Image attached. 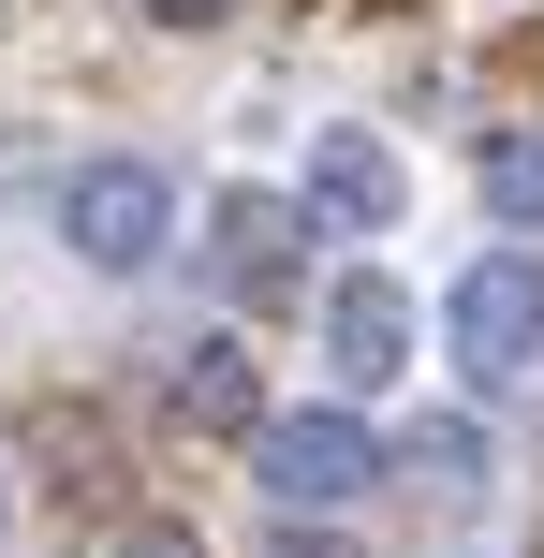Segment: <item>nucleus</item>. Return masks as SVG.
Returning <instances> with one entry per match:
<instances>
[{
    "instance_id": "1",
    "label": "nucleus",
    "mask_w": 544,
    "mask_h": 558,
    "mask_svg": "<svg viewBox=\"0 0 544 558\" xmlns=\"http://www.w3.org/2000/svg\"><path fill=\"white\" fill-rule=\"evenodd\" d=\"M398 471V456L353 426V397H324V412H265L251 426V485L280 514H339V500H368V485Z\"/></svg>"
},
{
    "instance_id": "2",
    "label": "nucleus",
    "mask_w": 544,
    "mask_h": 558,
    "mask_svg": "<svg viewBox=\"0 0 544 558\" xmlns=\"http://www.w3.org/2000/svg\"><path fill=\"white\" fill-rule=\"evenodd\" d=\"M442 338H457V367H471L486 397L544 383V265H530V251H486L457 294H442Z\"/></svg>"
},
{
    "instance_id": "3",
    "label": "nucleus",
    "mask_w": 544,
    "mask_h": 558,
    "mask_svg": "<svg viewBox=\"0 0 544 558\" xmlns=\"http://www.w3.org/2000/svg\"><path fill=\"white\" fill-rule=\"evenodd\" d=\"M59 235H74V265H88V279H147V265H162V235H177L162 162H74Z\"/></svg>"
},
{
    "instance_id": "4",
    "label": "nucleus",
    "mask_w": 544,
    "mask_h": 558,
    "mask_svg": "<svg viewBox=\"0 0 544 558\" xmlns=\"http://www.w3.org/2000/svg\"><path fill=\"white\" fill-rule=\"evenodd\" d=\"M324 367H339V397H368V383H398V367H412V294H398L383 265L324 279Z\"/></svg>"
},
{
    "instance_id": "5",
    "label": "nucleus",
    "mask_w": 544,
    "mask_h": 558,
    "mask_svg": "<svg viewBox=\"0 0 544 558\" xmlns=\"http://www.w3.org/2000/svg\"><path fill=\"white\" fill-rule=\"evenodd\" d=\"M294 206H310L324 235H383V221H398V147L353 133V118H324V133H310V192H294Z\"/></svg>"
},
{
    "instance_id": "6",
    "label": "nucleus",
    "mask_w": 544,
    "mask_h": 558,
    "mask_svg": "<svg viewBox=\"0 0 544 558\" xmlns=\"http://www.w3.org/2000/svg\"><path fill=\"white\" fill-rule=\"evenodd\" d=\"M162 412H177V426H206V441H251V426H265L251 353H235V338H177V367H162Z\"/></svg>"
},
{
    "instance_id": "7",
    "label": "nucleus",
    "mask_w": 544,
    "mask_h": 558,
    "mask_svg": "<svg viewBox=\"0 0 544 558\" xmlns=\"http://www.w3.org/2000/svg\"><path fill=\"white\" fill-rule=\"evenodd\" d=\"M294 221H310V206H280V192H221L206 206V265H221L235 294H280L294 279Z\"/></svg>"
},
{
    "instance_id": "8",
    "label": "nucleus",
    "mask_w": 544,
    "mask_h": 558,
    "mask_svg": "<svg viewBox=\"0 0 544 558\" xmlns=\"http://www.w3.org/2000/svg\"><path fill=\"white\" fill-rule=\"evenodd\" d=\"M398 471L442 485V500H471V485H486V426H471V412H427V426L398 441Z\"/></svg>"
},
{
    "instance_id": "9",
    "label": "nucleus",
    "mask_w": 544,
    "mask_h": 558,
    "mask_svg": "<svg viewBox=\"0 0 544 558\" xmlns=\"http://www.w3.org/2000/svg\"><path fill=\"white\" fill-rule=\"evenodd\" d=\"M45 456H59V500H118V441H104V412H45Z\"/></svg>"
},
{
    "instance_id": "10",
    "label": "nucleus",
    "mask_w": 544,
    "mask_h": 558,
    "mask_svg": "<svg viewBox=\"0 0 544 558\" xmlns=\"http://www.w3.org/2000/svg\"><path fill=\"white\" fill-rule=\"evenodd\" d=\"M486 206H500V221H544V133H500L486 147Z\"/></svg>"
},
{
    "instance_id": "11",
    "label": "nucleus",
    "mask_w": 544,
    "mask_h": 558,
    "mask_svg": "<svg viewBox=\"0 0 544 558\" xmlns=\"http://www.w3.org/2000/svg\"><path fill=\"white\" fill-rule=\"evenodd\" d=\"M118 558H206V544L177 530V514H133V530H118Z\"/></svg>"
},
{
    "instance_id": "12",
    "label": "nucleus",
    "mask_w": 544,
    "mask_h": 558,
    "mask_svg": "<svg viewBox=\"0 0 544 558\" xmlns=\"http://www.w3.org/2000/svg\"><path fill=\"white\" fill-rule=\"evenodd\" d=\"M147 15H162V29H221L235 0H147Z\"/></svg>"
},
{
    "instance_id": "13",
    "label": "nucleus",
    "mask_w": 544,
    "mask_h": 558,
    "mask_svg": "<svg viewBox=\"0 0 544 558\" xmlns=\"http://www.w3.org/2000/svg\"><path fill=\"white\" fill-rule=\"evenodd\" d=\"M294 558H353V544H310V530H294Z\"/></svg>"
},
{
    "instance_id": "14",
    "label": "nucleus",
    "mask_w": 544,
    "mask_h": 558,
    "mask_svg": "<svg viewBox=\"0 0 544 558\" xmlns=\"http://www.w3.org/2000/svg\"><path fill=\"white\" fill-rule=\"evenodd\" d=\"M0 530H15V471H0Z\"/></svg>"
}]
</instances>
